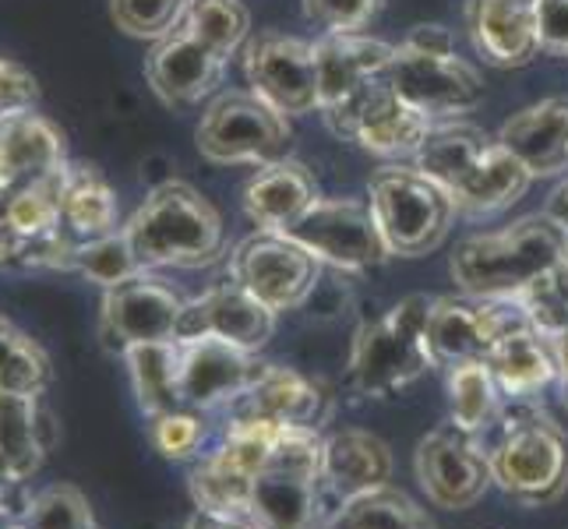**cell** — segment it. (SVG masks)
<instances>
[{
	"instance_id": "cell-1",
	"label": "cell",
	"mask_w": 568,
	"mask_h": 529,
	"mask_svg": "<svg viewBox=\"0 0 568 529\" xmlns=\"http://www.w3.org/2000/svg\"><path fill=\"white\" fill-rule=\"evenodd\" d=\"M417 170L438 181L459 212L487 215L519 202L530 187L534 173L526 170L498 139H491L477 124L448 121L430 124L420 142Z\"/></svg>"
},
{
	"instance_id": "cell-2",
	"label": "cell",
	"mask_w": 568,
	"mask_h": 529,
	"mask_svg": "<svg viewBox=\"0 0 568 529\" xmlns=\"http://www.w3.org/2000/svg\"><path fill=\"white\" fill-rule=\"evenodd\" d=\"M491 484L526 505L544 508L568 491V430L537 406L516 403L477 435Z\"/></svg>"
},
{
	"instance_id": "cell-3",
	"label": "cell",
	"mask_w": 568,
	"mask_h": 529,
	"mask_svg": "<svg viewBox=\"0 0 568 529\" xmlns=\"http://www.w3.org/2000/svg\"><path fill=\"white\" fill-rule=\"evenodd\" d=\"M568 254V233L551 215H526L498 233L469 237L453 254V279L474 297L516 301Z\"/></svg>"
},
{
	"instance_id": "cell-4",
	"label": "cell",
	"mask_w": 568,
	"mask_h": 529,
	"mask_svg": "<svg viewBox=\"0 0 568 529\" xmlns=\"http://www.w3.org/2000/svg\"><path fill=\"white\" fill-rule=\"evenodd\" d=\"M139 268H202L226 247L223 220L215 205L184 181H166L124 226Z\"/></svg>"
},
{
	"instance_id": "cell-5",
	"label": "cell",
	"mask_w": 568,
	"mask_h": 529,
	"mask_svg": "<svg viewBox=\"0 0 568 529\" xmlns=\"http://www.w3.org/2000/svg\"><path fill=\"white\" fill-rule=\"evenodd\" d=\"M427 315L430 297L414 293L357 332L349 353V382L357 391L371 399H388L414 385L430 364H438L427 343Z\"/></svg>"
},
{
	"instance_id": "cell-6",
	"label": "cell",
	"mask_w": 568,
	"mask_h": 529,
	"mask_svg": "<svg viewBox=\"0 0 568 529\" xmlns=\"http://www.w3.org/2000/svg\"><path fill=\"white\" fill-rule=\"evenodd\" d=\"M322 435L311 427H283L265 469L254 477L247 522L254 529L322 526Z\"/></svg>"
},
{
	"instance_id": "cell-7",
	"label": "cell",
	"mask_w": 568,
	"mask_h": 529,
	"mask_svg": "<svg viewBox=\"0 0 568 529\" xmlns=\"http://www.w3.org/2000/svg\"><path fill=\"white\" fill-rule=\"evenodd\" d=\"M371 215L382 230L388 254L417 258L448 237L456 205L424 170L388 166L371 181Z\"/></svg>"
},
{
	"instance_id": "cell-8",
	"label": "cell",
	"mask_w": 568,
	"mask_h": 529,
	"mask_svg": "<svg viewBox=\"0 0 568 529\" xmlns=\"http://www.w3.org/2000/svg\"><path fill=\"white\" fill-rule=\"evenodd\" d=\"M194 139L209 163L268 166L286 160L290 124L280 110H272L254 92H226L205 110Z\"/></svg>"
},
{
	"instance_id": "cell-9",
	"label": "cell",
	"mask_w": 568,
	"mask_h": 529,
	"mask_svg": "<svg viewBox=\"0 0 568 529\" xmlns=\"http://www.w3.org/2000/svg\"><path fill=\"white\" fill-rule=\"evenodd\" d=\"M385 82L427 116H453L480 106L484 78L456 50H427L403 39L392 47Z\"/></svg>"
},
{
	"instance_id": "cell-10",
	"label": "cell",
	"mask_w": 568,
	"mask_h": 529,
	"mask_svg": "<svg viewBox=\"0 0 568 529\" xmlns=\"http://www.w3.org/2000/svg\"><path fill=\"white\" fill-rule=\"evenodd\" d=\"M322 262L304 244L280 230H258L237 244L230 258V279L241 283L272 311L297 307L311 297L318 283Z\"/></svg>"
},
{
	"instance_id": "cell-11",
	"label": "cell",
	"mask_w": 568,
	"mask_h": 529,
	"mask_svg": "<svg viewBox=\"0 0 568 529\" xmlns=\"http://www.w3.org/2000/svg\"><path fill=\"white\" fill-rule=\"evenodd\" d=\"M322 113L339 139H349L361 149L378 152V155L417 152L430 131V116L420 113L417 106H409L403 95L385 82V74L371 78L361 92H354L339 106H328Z\"/></svg>"
},
{
	"instance_id": "cell-12",
	"label": "cell",
	"mask_w": 568,
	"mask_h": 529,
	"mask_svg": "<svg viewBox=\"0 0 568 529\" xmlns=\"http://www.w3.org/2000/svg\"><path fill=\"white\" fill-rule=\"evenodd\" d=\"M283 233L304 244L318 262L349 272L375 268L388 258V247L382 241L375 215H371V205L349 199H318Z\"/></svg>"
},
{
	"instance_id": "cell-13",
	"label": "cell",
	"mask_w": 568,
	"mask_h": 529,
	"mask_svg": "<svg viewBox=\"0 0 568 529\" xmlns=\"http://www.w3.org/2000/svg\"><path fill=\"white\" fill-rule=\"evenodd\" d=\"M244 71L251 92L283 116H301L322 106L315 43L262 32L244 50Z\"/></svg>"
},
{
	"instance_id": "cell-14",
	"label": "cell",
	"mask_w": 568,
	"mask_h": 529,
	"mask_svg": "<svg viewBox=\"0 0 568 529\" xmlns=\"http://www.w3.org/2000/svg\"><path fill=\"white\" fill-rule=\"evenodd\" d=\"M523 318H526L523 304L508 297H474V293L438 297L430 301L427 343L435 360L448 367L463 360H484L491 346Z\"/></svg>"
},
{
	"instance_id": "cell-15",
	"label": "cell",
	"mask_w": 568,
	"mask_h": 529,
	"mask_svg": "<svg viewBox=\"0 0 568 529\" xmlns=\"http://www.w3.org/2000/svg\"><path fill=\"white\" fill-rule=\"evenodd\" d=\"M187 301L170 283L149 272H134L131 279L116 283L103 297V343L124 353L139 343H166L178 339L181 315Z\"/></svg>"
},
{
	"instance_id": "cell-16",
	"label": "cell",
	"mask_w": 568,
	"mask_h": 529,
	"mask_svg": "<svg viewBox=\"0 0 568 529\" xmlns=\"http://www.w3.org/2000/svg\"><path fill=\"white\" fill-rule=\"evenodd\" d=\"M414 466L427 501L448 508V512H463V508L477 505L491 487V469H487L477 435H469L456 424L430 430L417 445Z\"/></svg>"
},
{
	"instance_id": "cell-17",
	"label": "cell",
	"mask_w": 568,
	"mask_h": 529,
	"mask_svg": "<svg viewBox=\"0 0 568 529\" xmlns=\"http://www.w3.org/2000/svg\"><path fill=\"white\" fill-rule=\"evenodd\" d=\"M181 343V406L215 409L223 403H237L244 391L265 375V367L251 349H241L226 339H178Z\"/></svg>"
},
{
	"instance_id": "cell-18",
	"label": "cell",
	"mask_w": 568,
	"mask_h": 529,
	"mask_svg": "<svg viewBox=\"0 0 568 529\" xmlns=\"http://www.w3.org/2000/svg\"><path fill=\"white\" fill-rule=\"evenodd\" d=\"M272 332H276V311L262 304L254 293H247L241 283L230 279V283H215L202 297L187 301L178 339L215 336L241 349L258 353L272 339Z\"/></svg>"
},
{
	"instance_id": "cell-19",
	"label": "cell",
	"mask_w": 568,
	"mask_h": 529,
	"mask_svg": "<svg viewBox=\"0 0 568 529\" xmlns=\"http://www.w3.org/2000/svg\"><path fill=\"white\" fill-rule=\"evenodd\" d=\"M226 57H220L212 47H205L199 35H191L184 26L166 32L160 43L152 47L145 61V78L152 92L160 95L166 106H199L202 100L223 85Z\"/></svg>"
},
{
	"instance_id": "cell-20",
	"label": "cell",
	"mask_w": 568,
	"mask_h": 529,
	"mask_svg": "<svg viewBox=\"0 0 568 529\" xmlns=\"http://www.w3.org/2000/svg\"><path fill=\"white\" fill-rule=\"evenodd\" d=\"M466 26L487 64L523 68L540 50L537 0H469Z\"/></svg>"
},
{
	"instance_id": "cell-21",
	"label": "cell",
	"mask_w": 568,
	"mask_h": 529,
	"mask_svg": "<svg viewBox=\"0 0 568 529\" xmlns=\"http://www.w3.org/2000/svg\"><path fill=\"white\" fill-rule=\"evenodd\" d=\"M392 480V452L371 430L349 427L322 441V495L343 505L357 495L378 491Z\"/></svg>"
},
{
	"instance_id": "cell-22",
	"label": "cell",
	"mask_w": 568,
	"mask_h": 529,
	"mask_svg": "<svg viewBox=\"0 0 568 529\" xmlns=\"http://www.w3.org/2000/svg\"><path fill=\"white\" fill-rule=\"evenodd\" d=\"M233 417L318 430L322 420L328 417V396L318 382H311L290 367L268 364L265 375L233 403Z\"/></svg>"
},
{
	"instance_id": "cell-23",
	"label": "cell",
	"mask_w": 568,
	"mask_h": 529,
	"mask_svg": "<svg viewBox=\"0 0 568 529\" xmlns=\"http://www.w3.org/2000/svg\"><path fill=\"white\" fill-rule=\"evenodd\" d=\"M68 166L64 131L43 113H18L0 124V184L22 187Z\"/></svg>"
},
{
	"instance_id": "cell-24",
	"label": "cell",
	"mask_w": 568,
	"mask_h": 529,
	"mask_svg": "<svg viewBox=\"0 0 568 529\" xmlns=\"http://www.w3.org/2000/svg\"><path fill=\"white\" fill-rule=\"evenodd\" d=\"M315 61L322 89L318 110H328L361 92L371 78H382L392 61V47L361 32H328L315 43Z\"/></svg>"
},
{
	"instance_id": "cell-25",
	"label": "cell",
	"mask_w": 568,
	"mask_h": 529,
	"mask_svg": "<svg viewBox=\"0 0 568 529\" xmlns=\"http://www.w3.org/2000/svg\"><path fill=\"white\" fill-rule=\"evenodd\" d=\"M498 142L534 176L568 170V95H555L505 121Z\"/></svg>"
},
{
	"instance_id": "cell-26",
	"label": "cell",
	"mask_w": 568,
	"mask_h": 529,
	"mask_svg": "<svg viewBox=\"0 0 568 529\" xmlns=\"http://www.w3.org/2000/svg\"><path fill=\"white\" fill-rule=\"evenodd\" d=\"M498 382L501 396L526 399L540 391L544 385L558 382V360H555V343L547 332H540L530 318L513 325L505 336L491 346L484 357Z\"/></svg>"
},
{
	"instance_id": "cell-27",
	"label": "cell",
	"mask_w": 568,
	"mask_h": 529,
	"mask_svg": "<svg viewBox=\"0 0 568 529\" xmlns=\"http://www.w3.org/2000/svg\"><path fill=\"white\" fill-rule=\"evenodd\" d=\"M116 194L106 176L89 163H68L61 187V226L57 233L71 244H92L116 233Z\"/></svg>"
},
{
	"instance_id": "cell-28",
	"label": "cell",
	"mask_w": 568,
	"mask_h": 529,
	"mask_svg": "<svg viewBox=\"0 0 568 529\" xmlns=\"http://www.w3.org/2000/svg\"><path fill=\"white\" fill-rule=\"evenodd\" d=\"M318 202L315 176L297 160H276L262 166L244 187V208L262 230H286Z\"/></svg>"
},
{
	"instance_id": "cell-29",
	"label": "cell",
	"mask_w": 568,
	"mask_h": 529,
	"mask_svg": "<svg viewBox=\"0 0 568 529\" xmlns=\"http://www.w3.org/2000/svg\"><path fill=\"white\" fill-rule=\"evenodd\" d=\"M57 441L53 417L43 409L39 396H11L0 391V456L14 469L18 480L39 474L47 452Z\"/></svg>"
},
{
	"instance_id": "cell-30",
	"label": "cell",
	"mask_w": 568,
	"mask_h": 529,
	"mask_svg": "<svg viewBox=\"0 0 568 529\" xmlns=\"http://www.w3.org/2000/svg\"><path fill=\"white\" fill-rule=\"evenodd\" d=\"M124 360L134 382V396H139L142 414L160 417L166 409L181 406V343H139L124 349Z\"/></svg>"
},
{
	"instance_id": "cell-31",
	"label": "cell",
	"mask_w": 568,
	"mask_h": 529,
	"mask_svg": "<svg viewBox=\"0 0 568 529\" xmlns=\"http://www.w3.org/2000/svg\"><path fill=\"white\" fill-rule=\"evenodd\" d=\"M322 529H435L424 508L392 484L332 508Z\"/></svg>"
},
{
	"instance_id": "cell-32",
	"label": "cell",
	"mask_w": 568,
	"mask_h": 529,
	"mask_svg": "<svg viewBox=\"0 0 568 529\" xmlns=\"http://www.w3.org/2000/svg\"><path fill=\"white\" fill-rule=\"evenodd\" d=\"M68 170V166H64ZM64 170H57L50 176H39V181H29L22 187L11 191L8 208H4V220L11 226V233L22 244V254L47 241L61 226V187H64ZM22 262V258H18Z\"/></svg>"
},
{
	"instance_id": "cell-33",
	"label": "cell",
	"mask_w": 568,
	"mask_h": 529,
	"mask_svg": "<svg viewBox=\"0 0 568 529\" xmlns=\"http://www.w3.org/2000/svg\"><path fill=\"white\" fill-rule=\"evenodd\" d=\"M254 477L244 474L241 466H233L220 452H209L199 466L191 469V498L202 512L247 519L251 508Z\"/></svg>"
},
{
	"instance_id": "cell-34",
	"label": "cell",
	"mask_w": 568,
	"mask_h": 529,
	"mask_svg": "<svg viewBox=\"0 0 568 529\" xmlns=\"http://www.w3.org/2000/svg\"><path fill=\"white\" fill-rule=\"evenodd\" d=\"M498 382L484 360L453 364V370H448V414H453L456 427L480 435L498 417Z\"/></svg>"
},
{
	"instance_id": "cell-35",
	"label": "cell",
	"mask_w": 568,
	"mask_h": 529,
	"mask_svg": "<svg viewBox=\"0 0 568 529\" xmlns=\"http://www.w3.org/2000/svg\"><path fill=\"white\" fill-rule=\"evenodd\" d=\"M50 357L11 318L0 315V391L43 396L50 385Z\"/></svg>"
},
{
	"instance_id": "cell-36",
	"label": "cell",
	"mask_w": 568,
	"mask_h": 529,
	"mask_svg": "<svg viewBox=\"0 0 568 529\" xmlns=\"http://www.w3.org/2000/svg\"><path fill=\"white\" fill-rule=\"evenodd\" d=\"M181 26L230 61L251 32V14L241 0H187Z\"/></svg>"
},
{
	"instance_id": "cell-37",
	"label": "cell",
	"mask_w": 568,
	"mask_h": 529,
	"mask_svg": "<svg viewBox=\"0 0 568 529\" xmlns=\"http://www.w3.org/2000/svg\"><path fill=\"white\" fill-rule=\"evenodd\" d=\"M64 272H78V276H85V279H92V283H100V286L110 289L116 283L131 279L134 272H142V268H139V258H134V251L128 244V233L121 226V230L110 233V237H103V241L78 244L71 251Z\"/></svg>"
},
{
	"instance_id": "cell-38",
	"label": "cell",
	"mask_w": 568,
	"mask_h": 529,
	"mask_svg": "<svg viewBox=\"0 0 568 529\" xmlns=\"http://www.w3.org/2000/svg\"><path fill=\"white\" fill-rule=\"evenodd\" d=\"M29 529H100L89 498L71 484H53L26 505Z\"/></svg>"
},
{
	"instance_id": "cell-39",
	"label": "cell",
	"mask_w": 568,
	"mask_h": 529,
	"mask_svg": "<svg viewBox=\"0 0 568 529\" xmlns=\"http://www.w3.org/2000/svg\"><path fill=\"white\" fill-rule=\"evenodd\" d=\"M516 301L523 304L526 318H530L540 332H547V336L565 332L568 328V254Z\"/></svg>"
},
{
	"instance_id": "cell-40",
	"label": "cell",
	"mask_w": 568,
	"mask_h": 529,
	"mask_svg": "<svg viewBox=\"0 0 568 529\" xmlns=\"http://www.w3.org/2000/svg\"><path fill=\"white\" fill-rule=\"evenodd\" d=\"M187 0H110L113 22L131 35L163 39L181 26Z\"/></svg>"
},
{
	"instance_id": "cell-41",
	"label": "cell",
	"mask_w": 568,
	"mask_h": 529,
	"mask_svg": "<svg viewBox=\"0 0 568 529\" xmlns=\"http://www.w3.org/2000/svg\"><path fill=\"white\" fill-rule=\"evenodd\" d=\"M149 438L163 459H191L205 441V420L199 409H166L160 417H149Z\"/></svg>"
},
{
	"instance_id": "cell-42",
	"label": "cell",
	"mask_w": 568,
	"mask_h": 529,
	"mask_svg": "<svg viewBox=\"0 0 568 529\" xmlns=\"http://www.w3.org/2000/svg\"><path fill=\"white\" fill-rule=\"evenodd\" d=\"M304 11L328 32H357L382 11V0H304Z\"/></svg>"
},
{
	"instance_id": "cell-43",
	"label": "cell",
	"mask_w": 568,
	"mask_h": 529,
	"mask_svg": "<svg viewBox=\"0 0 568 529\" xmlns=\"http://www.w3.org/2000/svg\"><path fill=\"white\" fill-rule=\"evenodd\" d=\"M36 100H39V85L32 71L8 61V57H0V124L32 110Z\"/></svg>"
},
{
	"instance_id": "cell-44",
	"label": "cell",
	"mask_w": 568,
	"mask_h": 529,
	"mask_svg": "<svg viewBox=\"0 0 568 529\" xmlns=\"http://www.w3.org/2000/svg\"><path fill=\"white\" fill-rule=\"evenodd\" d=\"M540 50L568 57V0H537Z\"/></svg>"
},
{
	"instance_id": "cell-45",
	"label": "cell",
	"mask_w": 568,
	"mask_h": 529,
	"mask_svg": "<svg viewBox=\"0 0 568 529\" xmlns=\"http://www.w3.org/2000/svg\"><path fill=\"white\" fill-rule=\"evenodd\" d=\"M187 529H254L247 519H230V516H212V512H199Z\"/></svg>"
},
{
	"instance_id": "cell-46",
	"label": "cell",
	"mask_w": 568,
	"mask_h": 529,
	"mask_svg": "<svg viewBox=\"0 0 568 529\" xmlns=\"http://www.w3.org/2000/svg\"><path fill=\"white\" fill-rule=\"evenodd\" d=\"M555 343V360H558V385H561V403L568 406V328L551 336Z\"/></svg>"
},
{
	"instance_id": "cell-47",
	"label": "cell",
	"mask_w": 568,
	"mask_h": 529,
	"mask_svg": "<svg viewBox=\"0 0 568 529\" xmlns=\"http://www.w3.org/2000/svg\"><path fill=\"white\" fill-rule=\"evenodd\" d=\"M18 258H22V244H18L8 220L0 215V265H14Z\"/></svg>"
},
{
	"instance_id": "cell-48",
	"label": "cell",
	"mask_w": 568,
	"mask_h": 529,
	"mask_svg": "<svg viewBox=\"0 0 568 529\" xmlns=\"http://www.w3.org/2000/svg\"><path fill=\"white\" fill-rule=\"evenodd\" d=\"M547 215H551V220L568 233V181L551 194V202H547Z\"/></svg>"
},
{
	"instance_id": "cell-49",
	"label": "cell",
	"mask_w": 568,
	"mask_h": 529,
	"mask_svg": "<svg viewBox=\"0 0 568 529\" xmlns=\"http://www.w3.org/2000/svg\"><path fill=\"white\" fill-rule=\"evenodd\" d=\"M18 484H22V480H18V477H14V469H11V462H8L4 456H0V487H18Z\"/></svg>"
},
{
	"instance_id": "cell-50",
	"label": "cell",
	"mask_w": 568,
	"mask_h": 529,
	"mask_svg": "<svg viewBox=\"0 0 568 529\" xmlns=\"http://www.w3.org/2000/svg\"><path fill=\"white\" fill-rule=\"evenodd\" d=\"M11 512V487H0V516Z\"/></svg>"
},
{
	"instance_id": "cell-51",
	"label": "cell",
	"mask_w": 568,
	"mask_h": 529,
	"mask_svg": "<svg viewBox=\"0 0 568 529\" xmlns=\"http://www.w3.org/2000/svg\"><path fill=\"white\" fill-rule=\"evenodd\" d=\"M8 529H29L26 522H14V526H8Z\"/></svg>"
}]
</instances>
